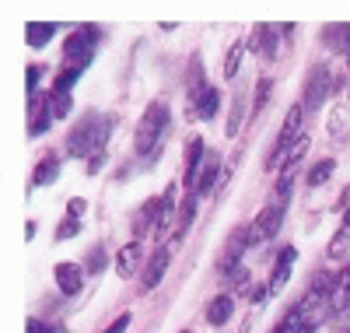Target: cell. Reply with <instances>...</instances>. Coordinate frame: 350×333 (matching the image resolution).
<instances>
[{
	"label": "cell",
	"mask_w": 350,
	"mask_h": 333,
	"mask_svg": "<svg viewBox=\"0 0 350 333\" xmlns=\"http://www.w3.org/2000/svg\"><path fill=\"white\" fill-rule=\"evenodd\" d=\"M217 102H221V95L214 92V88H207V92H203V99H200V109H196V112H200L203 119H211V116L217 112Z\"/></svg>",
	"instance_id": "16"
},
{
	"label": "cell",
	"mask_w": 350,
	"mask_h": 333,
	"mask_svg": "<svg viewBox=\"0 0 350 333\" xmlns=\"http://www.w3.org/2000/svg\"><path fill=\"white\" fill-rule=\"evenodd\" d=\"M326 92H329V74H326V67H319V71H312V81H308V99L323 102Z\"/></svg>",
	"instance_id": "12"
},
{
	"label": "cell",
	"mask_w": 350,
	"mask_h": 333,
	"mask_svg": "<svg viewBox=\"0 0 350 333\" xmlns=\"http://www.w3.org/2000/svg\"><path fill=\"white\" fill-rule=\"evenodd\" d=\"M109 123H98V116H84V123L67 137V151L70 155H77V158H92V151L105 140V130Z\"/></svg>",
	"instance_id": "2"
},
{
	"label": "cell",
	"mask_w": 350,
	"mask_h": 333,
	"mask_svg": "<svg viewBox=\"0 0 350 333\" xmlns=\"http://www.w3.org/2000/svg\"><path fill=\"white\" fill-rule=\"evenodd\" d=\"M95 39H98L95 28H88V25L77 28V32L64 42V60H67L70 67H77V71H81L84 64H92V46H95Z\"/></svg>",
	"instance_id": "3"
},
{
	"label": "cell",
	"mask_w": 350,
	"mask_h": 333,
	"mask_svg": "<svg viewBox=\"0 0 350 333\" xmlns=\"http://www.w3.org/2000/svg\"><path fill=\"white\" fill-rule=\"evenodd\" d=\"M305 151H308V134H301V137H298L295 144L287 147V155H284V165H287V172H291V165H295V162H298V158L305 155Z\"/></svg>",
	"instance_id": "15"
},
{
	"label": "cell",
	"mask_w": 350,
	"mask_h": 333,
	"mask_svg": "<svg viewBox=\"0 0 350 333\" xmlns=\"http://www.w3.org/2000/svg\"><path fill=\"white\" fill-rule=\"evenodd\" d=\"M39 74H42V67H28V88L39 84Z\"/></svg>",
	"instance_id": "25"
},
{
	"label": "cell",
	"mask_w": 350,
	"mask_h": 333,
	"mask_svg": "<svg viewBox=\"0 0 350 333\" xmlns=\"http://www.w3.org/2000/svg\"><path fill=\"white\" fill-rule=\"evenodd\" d=\"M56 172H60V162L49 155V158L39 162V169H36V175H32V183H36V186H46V183H53V179H56Z\"/></svg>",
	"instance_id": "13"
},
{
	"label": "cell",
	"mask_w": 350,
	"mask_h": 333,
	"mask_svg": "<svg viewBox=\"0 0 350 333\" xmlns=\"http://www.w3.org/2000/svg\"><path fill=\"white\" fill-rule=\"evenodd\" d=\"M53 32H56L53 25H28V32H25V39L32 42V46H46Z\"/></svg>",
	"instance_id": "14"
},
{
	"label": "cell",
	"mask_w": 350,
	"mask_h": 333,
	"mask_svg": "<svg viewBox=\"0 0 350 333\" xmlns=\"http://www.w3.org/2000/svg\"><path fill=\"white\" fill-rule=\"evenodd\" d=\"M242 49H245V42H235V46H231V53L224 56V77H235L239 60H242Z\"/></svg>",
	"instance_id": "18"
},
{
	"label": "cell",
	"mask_w": 350,
	"mask_h": 333,
	"mask_svg": "<svg viewBox=\"0 0 350 333\" xmlns=\"http://www.w3.org/2000/svg\"><path fill=\"white\" fill-rule=\"evenodd\" d=\"M329 175H333V162H319V165L308 172V183H312V186H323Z\"/></svg>",
	"instance_id": "21"
},
{
	"label": "cell",
	"mask_w": 350,
	"mask_h": 333,
	"mask_svg": "<svg viewBox=\"0 0 350 333\" xmlns=\"http://www.w3.org/2000/svg\"><path fill=\"white\" fill-rule=\"evenodd\" d=\"M280 225H284V207L280 204H273V207H267L262 214L245 228V235H249V246H259V242H267V238H273L277 232H280Z\"/></svg>",
	"instance_id": "4"
},
{
	"label": "cell",
	"mask_w": 350,
	"mask_h": 333,
	"mask_svg": "<svg viewBox=\"0 0 350 333\" xmlns=\"http://www.w3.org/2000/svg\"><path fill=\"white\" fill-rule=\"evenodd\" d=\"M256 46H262V53H267V56H273V53H277V42H273V32H270V28H267V25H259V28H256Z\"/></svg>",
	"instance_id": "19"
},
{
	"label": "cell",
	"mask_w": 350,
	"mask_h": 333,
	"mask_svg": "<svg viewBox=\"0 0 350 333\" xmlns=\"http://www.w3.org/2000/svg\"><path fill=\"white\" fill-rule=\"evenodd\" d=\"M168 260H172V253L161 246L158 253H154V260H151V267H148V274H144V288H158L161 284V278H165V267H168Z\"/></svg>",
	"instance_id": "9"
},
{
	"label": "cell",
	"mask_w": 350,
	"mask_h": 333,
	"mask_svg": "<svg viewBox=\"0 0 350 333\" xmlns=\"http://www.w3.org/2000/svg\"><path fill=\"white\" fill-rule=\"evenodd\" d=\"M165 127H168V106H151L148 109V116L137 123V137H133V147L140 151V155H148V151L158 144V137L165 134Z\"/></svg>",
	"instance_id": "1"
},
{
	"label": "cell",
	"mask_w": 350,
	"mask_h": 333,
	"mask_svg": "<svg viewBox=\"0 0 350 333\" xmlns=\"http://www.w3.org/2000/svg\"><path fill=\"white\" fill-rule=\"evenodd\" d=\"M56 284H60L64 295H77V291L84 288L81 267H77V263H60V267H56Z\"/></svg>",
	"instance_id": "5"
},
{
	"label": "cell",
	"mask_w": 350,
	"mask_h": 333,
	"mask_svg": "<svg viewBox=\"0 0 350 333\" xmlns=\"http://www.w3.org/2000/svg\"><path fill=\"white\" fill-rule=\"evenodd\" d=\"M228 316H231V298L228 295H217L211 301V309H207V323L211 326H221V323H228Z\"/></svg>",
	"instance_id": "11"
},
{
	"label": "cell",
	"mask_w": 350,
	"mask_h": 333,
	"mask_svg": "<svg viewBox=\"0 0 350 333\" xmlns=\"http://www.w3.org/2000/svg\"><path fill=\"white\" fill-rule=\"evenodd\" d=\"M70 235H77V221H67L56 228V238H70Z\"/></svg>",
	"instance_id": "23"
},
{
	"label": "cell",
	"mask_w": 350,
	"mask_h": 333,
	"mask_svg": "<svg viewBox=\"0 0 350 333\" xmlns=\"http://www.w3.org/2000/svg\"><path fill=\"white\" fill-rule=\"evenodd\" d=\"M343 225H347V232H350V207L343 210Z\"/></svg>",
	"instance_id": "28"
},
{
	"label": "cell",
	"mask_w": 350,
	"mask_h": 333,
	"mask_svg": "<svg viewBox=\"0 0 350 333\" xmlns=\"http://www.w3.org/2000/svg\"><path fill=\"white\" fill-rule=\"evenodd\" d=\"M200 162H203V140H189V151H186V186H200Z\"/></svg>",
	"instance_id": "8"
},
{
	"label": "cell",
	"mask_w": 350,
	"mask_h": 333,
	"mask_svg": "<svg viewBox=\"0 0 350 333\" xmlns=\"http://www.w3.org/2000/svg\"><path fill=\"white\" fill-rule=\"evenodd\" d=\"M347 306H350V267L340 270L336 281L329 284V309L340 312V309H347Z\"/></svg>",
	"instance_id": "6"
},
{
	"label": "cell",
	"mask_w": 350,
	"mask_h": 333,
	"mask_svg": "<svg viewBox=\"0 0 350 333\" xmlns=\"http://www.w3.org/2000/svg\"><path fill=\"white\" fill-rule=\"evenodd\" d=\"M140 256H144V246L133 238V242H126V246L120 249V256H116V270H120V278H130L133 274V267L140 263Z\"/></svg>",
	"instance_id": "7"
},
{
	"label": "cell",
	"mask_w": 350,
	"mask_h": 333,
	"mask_svg": "<svg viewBox=\"0 0 350 333\" xmlns=\"http://www.w3.org/2000/svg\"><path fill=\"white\" fill-rule=\"evenodd\" d=\"M102 263H105V253H102V249H98V253H95L92 260H88V267H92V270H98Z\"/></svg>",
	"instance_id": "27"
},
{
	"label": "cell",
	"mask_w": 350,
	"mask_h": 333,
	"mask_svg": "<svg viewBox=\"0 0 350 333\" xmlns=\"http://www.w3.org/2000/svg\"><path fill=\"white\" fill-rule=\"evenodd\" d=\"M347 249H350V232H336L326 253H329V260H340V256H343Z\"/></svg>",
	"instance_id": "17"
},
{
	"label": "cell",
	"mask_w": 350,
	"mask_h": 333,
	"mask_svg": "<svg viewBox=\"0 0 350 333\" xmlns=\"http://www.w3.org/2000/svg\"><path fill=\"white\" fill-rule=\"evenodd\" d=\"M126 326H130V316H120V319H116V323H112V326H109L105 333H123Z\"/></svg>",
	"instance_id": "24"
},
{
	"label": "cell",
	"mask_w": 350,
	"mask_h": 333,
	"mask_svg": "<svg viewBox=\"0 0 350 333\" xmlns=\"http://www.w3.org/2000/svg\"><path fill=\"white\" fill-rule=\"evenodd\" d=\"M49 112H53V116H67V112H70V95H56V92H53Z\"/></svg>",
	"instance_id": "22"
},
{
	"label": "cell",
	"mask_w": 350,
	"mask_h": 333,
	"mask_svg": "<svg viewBox=\"0 0 350 333\" xmlns=\"http://www.w3.org/2000/svg\"><path fill=\"white\" fill-rule=\"evenodd\" d=\"M77 74H81L77 67H67V71H60V77H56V88H53V92H56V95H67V92H70V84L77 81Z\"/></svg>",
	"instance_id": "20"
},
{
	"label": "cell",
	"mask_w": 350,
	"mask_h": 333,
	"mask_svg": "<svg viewBox=\"0 0 350 333\" xmlns=\"http://www.w3.org/2000/svg\"><path fill=\"white\" fill-rule=\"evenodd\" d=\"M28 333H49L46 323H36V319H28Z\"/></svg>",
	"instance_id": "26"
},
{
	"label": "cell",
	"mask_w": 350,
	"mask_h": 333,
	"mask_svg": "<svg viewBox=\"0 0 350 333\" xmlns=\"http://www.w3.org/2000/svg\"><path fill=\"white\" fill-rule=\"evenodd\" d=\"M291 263H295V249H284V253L277 256V267H273V281H270V295H277V291L284 288V281H287V274H291Z\"/></svg>",
	"instance_id": "10"
}]
</instances>
